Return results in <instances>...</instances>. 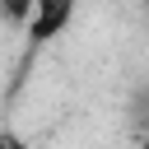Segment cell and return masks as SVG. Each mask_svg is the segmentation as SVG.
<instances>
[{
	"instance_id": "obj_3",
	"label": "cell",
	"mask_w": 149,
	"mask_h": 149,
	"mask_svg": "<svg viewBox=\"0 0 149 149\" xmlns=\"http://www.w3.org/2000/svg\"><path fill=\"white\" fill-rule=\"evenodd\" d=\"M5 149H23V140L19 135H5Z\"/></svg>"
},
{
	"instance_id": "obj_4",
	"label": "cell",
	"mask_w": 149,
	"mask_h": 149,
	"mask_svg": "<svg viewBox=\"0 0 149 149\" xmlns=\"http://www.w3.org/2000/svg\"><path fill=\"white\" fill-rule=\"evenodd\" d=\"M140 149H149V135H144V140H140Z\"/></svg>"
},
{
	"instance_id": "obj_1",
	"label": "cell",
	"mask_w": 149,
	"mask_h": 149,
	"mask_svg": "<svg viewBox=\"0 0 149 149\" xmlns=\"http://www.w3.org/2000/svg\"><path fill=\"white\" fill-rule=\"evenodd\" d=\"M79 0H33V19H28V42L33 47H47L51 37H61L74 19Z\"/></svg>"
},
{
	"instance_id": "obj_5",
	"label": "cell",
	"mask_w": 149,
	"mask_h": 149,
	"mask_svg": "<svg viewBox=\"0 0 149 149\" xmlns=\"http://www.w3.org/2000/svg\"><path fill=\"white\" fill-rule=\"evenodd\" d=\"M140 5H144V9H149V0H140Z\"/></svg>"
},
{
	"instance_id": "obj_2",
	"label": "cell",
	"mask_w": 149,
	"mask_h": 149,
	"mask_svg": "<svg viewBox=\"0 0 149 149\" xmlns=\"http://www.w3.org/2000/svg\"><path fill=\"white\" fill-rule=\"evenodd\" d=\"M5 19L19 23V28H28V19H33V0H5Z\"/></svg>"
}]
</instances>
